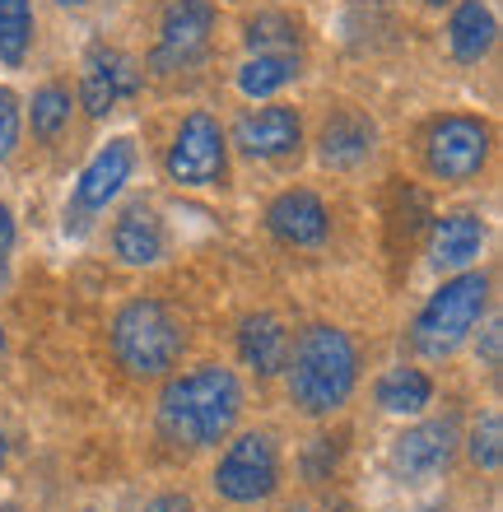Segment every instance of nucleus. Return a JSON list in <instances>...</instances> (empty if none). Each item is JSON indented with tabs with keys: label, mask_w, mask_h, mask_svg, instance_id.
<instances>
[{
	"label": "nucleus",
	"mask_w": 503,
	"mask_h": 512,
	"mask_svg": "<svg viewBox=\"0 0 503 512\" xmlns=\"http://www.w3.org/2000/svg\"><path fill=\"white\" fill-rule=\"evenodd\" d=\"M243 410V387L229 368L201 364L177 378L159 396V433L177 447H210L233 429Z\"/></svg>",
	"instance_id": "obj_1"
},
{
	"label": "nucleus",
	"mask_w": 503,
	"mask_h": 512,
	"mask_svg": "<svg viewBox=\"0 0 503 512\" xmlns=\"http://www.w3.org/2000/svg\"><path fill=\"white\" fill-rule=\"evenodd\" d=\"M354 378H359L354 340L340 326H308L294 350V364H289L294 405H303L308 415H331L354 391Z\"/></svg>",
	"instance_id": "obj_2"
},
{
	"label": "nucleus",
	"mask_w": 503,
	"mask_h": 512,
	"mask_svg": "<svg viewBox=\"0 0 503 512\" xmlns=\"http://www.w3.org/2000/svg\"><path fill=\"white\" fill-rule=\"evenodd\" d=\"M112 354L131 378H164L182 359V331L164 303L136 298L112 317Z\"/></svg>",
	"instance_id": "obj_3"
},
{
	"label": "nucleus",
	"mask_w": 503,
	"mask_h": 512,
	"mask_svg": "<svg viewBox=\"0 0 503 512\" xmlns=\"http://www.w3.org/2000/svg\"><path fill=\"white\" fill-rule=\"evenodd\" d=\"M485 303H490V280H485V275L471 270V275L448 280L424 303L420 317H415V350H420L424 359H448V354L471 336V326L480 322Z\"/></svg>",
	"instance_id": "obj_4"
},
{
	"label": "nucleus",
	"mask_w": 503,
	"mask_h": 512,
	"mask_svg": "<svg viewBox=\"0 0 503 512\" xmlns=\"http://www.w3.org/2000/svg\"><path fill=\"white\" fill-rule=\"evenodd\" d=\"M229 173V145L210 112H191L168 145V177L182 187H219Z\"/></svg>",
	"instance_id": "obj_5"
},
{
	"label": "nucleus",
	"mask_w": 503,
	"mask_h": 512,
	"mask_svg": "<svg viewBox=\"0 0 503 512\" xmlns=\"http://www.w3.org/2000/svg\"><path fill=\"white\" fill-rule=\"evenodd\" d=\"M424 159L443 182H471L490 159V126L476 117H443L424 140Z\"/></svg>",
	"instance_id": "obj_6"
},
{
	"label": "nucleus",
	"mask_w": 503,
	"mask_h": 512,
	"mask_svg": "<svg viewBox=\"0 0 503 512\" xmlns=\"http://www.w3.org/2000/svg\"><path fill=\"white\" fill-rule=\"evenodd\" d=\"M280 480V461L266 433H243L238 443L224 452V461L215 466V489L229 503H261L275 494Z\"/></svg>",
	"instance_id": "obj_7"
},
{
	"label": "nucleus",
	"mask_w": 503,
	"mask_h": 512,
	"mask_svg": "<svg viewBox=\"0 0 503 512\" xmlns=\"http://www.w3.org/2000/svg\"><path fill=\"white\" fill-rule=\"evenodd\" d=\"M210 28H215V5L210 0H173L164 10V24H159V42L150 52L154 70H187L201 61L205 42H210Z\"/></svg>",
	"instance_id": "obj_8"
},
{
	"label": "nucleus",
	"mask_w": 503,
	"mask_h": 512,
	"mask_svg": "<svg viewBox=\"0 0 503 512\" xmlns=\"http://www.w3.org/2000/svg\"><path fill=\"white\" fill-rule=\"evenodd\" d=\"M136 66L126 61L122 52H112V47H94V52L84 56V80H80V98L89 117H108L122 98L136 94Z\"/></svg>",
	"instance_id": "obj_9"
},
{
	"label": "nucleus",
	"mask_w": 503,
	"mask_h": 512,
	"mask_svg": "<svg viewBox=\"0 0 503 512\" xmlns=\"http://www.w3.org/2000/svg\"><path fill=\"white\" fill-rule=\"evenodd\" d=\"M233 140L247 159H285L303 140V122L294 108H257L233 126Z\"/></svg>",
	"instance_id": "obj_10"
},
{
	"label": "nucleus",
	"mask_w": 503,
	"mask_h": 512,
	"mask_svg": "<svg viewBox=\"0 0 503 512\" xmlns=\"http://www.w3.org/2000/svg\"><path fill=\"white\" fill-rule=\"evenodd\" d=\"M452 443H457L452 419H434V424L406 429L392 447L396 475H406V480H429V475H438L452 461Z\"/></svg>",
	"instance_id": "obj_11"
},
{
	"label": "nucleus",
	"mask_w": 503,
	"mask_h": 512,
	"mask_svg": "<svg viewBox=\"0 0 503 512\" xmlns=\"http://www.w3.org/2000/svg\"><path fill=\"white\" fill-rule=\"evenodd\" d=\"M266 224L280 243L289 247H317L322 238L331 233V215L327 205L317 201L313 191H285V196H275L271 210H266Z\"/></svg>",
	"instance_id": "obj_12"
},
{
	"label": "nucleus",
	"mask_w": 503,
	"mask_h": 512,
	"mask_svg": "<svg viewBox=\"0 0 503 512\" xmlns=\"http://www.w3.org/2000/svg\"><path fill=\"white\" fill-rule=\"evenodd\" d=\"M136 168V149L131 140H112L108 149H98L94 163L80 173V187H75V210H103V205L126 187V177Z\"/></svg>",
	"instance_id": "obj_13"
},
{
	"label": "nucleus",
	"mask_w": 503,
	"mask_h": 512,
	"mask_svg": "<svg viewBox=\"0 0 503 512\" xmlns=\"http://www.w3.org/2000/svg\"><path fill=\"white\" fill-rule=\"evenodd\" d=\"M322 163L327 168H359V163H368V154H373V145H378V126L368 122L364 112L354 108H340L336 117H327V126H322Z\"/></svg>",
	"instance_id": "obj_14"
},
{
	"label": "nucleus",
	"mask_w": 503,
	"mask_h": 512,
	"mask_svg": "<svg viewBox=\"0 0 503 512\" xmlns=\"http://www.w3.org/2000/svg\"><path fill=\"white\" fill-rule=\"evenodd\" d=\"M485 247V224L476 215H448L429 233V261L438 270H466Z\"/></svg>",
	"instance_id": "obj_15"
},
{
	"label": "nucleus",
	"mask_w": 503,
	"mask_h": 512,
	"mask_svg": "<svg viewBox=\"0 0 503 512\" xmlns=\"http://www.w3.org/2000/svg\"><path fill=\"white\" fill-rule=\"evenodd\" d=\"M238 354L257 373H280L289 364V331L280 326V317H271V312L247 317L243 331H238Z\"/></svg>",
	"instance_id": "obj_16"
},
{
	"label": "nucleus",
	"mask_w": 503,
	"mask_h": 512,
	"mask_svg": "<svg viewBox=\"0 0 503 512\" xmlns=\"http://www.w3.org/2000/svg\"><path fill=\"white\" fill-rule=\"evenodd\" d=\"M112 247H117V256H122L126 266H154V261L164 256V229H159L154 210L131 205V210L117 219V229H112Z\"/></svg>",
	"instance_id": "obj_17"
},
{
	"label": "nucleus",
	"mask_w": 503,
	"mask_h": 512,
	"mask_svg": "<svg viewBox=\"0 0 503 512\" xmlns=\"http://www.w3.org/2000/svg\"><path fill=\"white\" fill-rule=\"evenodd\" d=\"M494 14L480 5V0H466V5H457V14H452L448 24V42H452V56L457 61H480V56L494 47Z\"/></svg>",
	"instance_id": "obj_18"
},
{
	"label": "nucleus",
	"mask_w": 503,
	"mask_h": 512,
	"mask_svg": "<svg viewBox=\"0 0 503 512\" xmlns=\"http://www.w3.org/2000/svg\"><path fill=\"white\" fill-rule=\"evenodd\" d=\"M299 75V52H261L238 70V89L247 98H271L275 89H285Z\"/></svg>",
	"instance_id": "obj_19"
},
{
	"label": "nucleus",
	"mask_w": 503,
	"mask_h": 512,
	"mask_svg": "<svg viewBox=\"0 0 503 512\" xmlns=\"http://www.w3.org/2000/svg\"><path fill=\"white\" fill-rule=\"evenodd\" d=\"M434 396V382L424 378L420 368H392L387 378L378 382V401L392 410V415H420Z\"/></svg>",
	"instance_id": "obj_20"
},
{
	"label": "nucleus",
	"mask_w": 503,
	"mask_h": 512,
	"mask_svg": "<svg viewBox=\"0 0 503 512\" xmlns=\"http://www.w3.org/2000/svg\"><path fill=\"white\" fill-rule=\"evenodd\" d=\"M28 38H33V10L28 0H0V61L24 66Z\"/></svg>",
	"instance_id": "obj_21"
},
{
	"label": "nucleus",
	"mask_w": 503,
	"mask_h": 512,
	"mask_svg": "<svg viewBox=\"0 0 503 512\" xmlns=\"http://www.w3.org/2000/svg\"><path fill=\"white\" fill-rule=\"evenodd\" d=\"M247 47L252 52H299V28L285 14H257L247 24Z\"/></svg>",
	"instance_id": "obj_22"
},
{
	"label": "nucleus",
	"mask_w": 503,
	"mask_h": 512,
	"mask_svg": "<svg viewBox=\"0 0 503 512\" xmlns=\"http://www.w3.org/2000/svg\"><path fill=\"white\" fill-rule=\"evenodd\" d=\"M70 122V94L61 84H47L33 94V135L38 140H56V135L66 131Z\"/></svg>",
	"instance_id": "obj_23"
},
{
	"label": "nucleus",
	"mask_w": 503,
	"mask_h": 512,
	"mask_svg": "<svg viewBox=\"0 0 503 512\" xmlns=\"http://www.w3.org/2000/svg\"><path fill=\"white\" fill-rule=\"evenodd\" d=\"M471 461H476L480 471H499V461H503V419L494 415H485L471 429Z\"/></svg>",
	"instance_id": "obj_24"
},
{
	"label": "nucleus",
	"mask_w": 503,
	"mask_h": 512,
	"mask_svg": "<svg viewBox=\"0 0 503 512\" xmlns=\"http://www.w3.org/2000/svg\"><path fill=\"white\" fill-rule=\"evenodd\" d=\"M331 471H336V443H331V438H313L308 452H303V480H308V485H322Z\"/></svg>",
	"instance_id": "obj_25"
},
{
	"label": "nucleus",
	"mask_w": 503,
	"mask_h": 512,
	"mask_svg": "<svg viewBox=\"0 0 503 512\" xmlns=\"http://www.w3.org/2000/svg\"><path fill=\"white\" fill-rule=\"evenodd\" d=\"M14 145H19V98L0 84V163L14 154Z\"/></svg>",
	"instance_id": "obj_26"
},
{
	"label": "nucleus",
	"mask_w": 503,
	"mask_h": 512,
	"mask_svg": "<svg viewBox=\"0 0 503 512\" xmlns=\"http://www.w3.org/2000/svg\"><path fill=\"white\" fill-rule=\"evenodd\" d=\"M145 512H191V499L187 494H164V499H154Z\"/></svg>",
	"instance_id": "obj_27"
},
{
	"label": "nucleus",
	"mask_w": 503,
	"mask_h": 512,
	"mask_svg": "<svg viewBox=\"0 0 503 512\" xmlns=\"http://www.w3.org/2000/svg\"><path fill=\"white\" fill-rule=\"evenodd\" d=\"M14 247V215H10V205H0V256Z\"/></svg>",
	"instance_id": "obj_28"
},
{
	"label": "nucleus",
	"mask_w": 503,
	"mask_h": 512,
	"mask_svg": "<svg viewBox=\"0 0 503 512\" xmlns=\"http://www.w3.org/2000/svg\"><path fill=\"white\" fill-rule=\"evenodd\" d=\"M485 359H490V364H499V322L485 331Z\"/></svg>",
	"instance_id": "obj_29"
},
{
	"label": "nucleus",
	"mask_w": 503,
	"mask_h": 512,
	"mask_svg": "<svg viewBox=\"0 0 503 512\" xmlns=\"http://www.w3.org/2000/svg\"><path fill=\"white\" fill-rule=\"evenodd\" d=\"M5 280H10V266H5V256H0V289H5Z\"/></svg>",
	"instance_id": "obj_30"
},
{
	"label": "nucleus",
	"mask_w": 503,
	"mask_h": 512,
	"mask_svg": "<svg viewBox=\"0 0 503 512\" xmlns=\"http://www.w3.org/2000/svg\"><path fill=\"white\" fill-rule=\"evenodd\" d=\"M327 512H354V508H350V503H336V508H327Z\"/></svg>",
	"instance_id": "obj_31"
},
{
	"label": "nucleus",
	"mask_w": 503,
	"mask_h": 512,
	"mask_svg": "<svg viewBox=\"0 0 503 512\" xmlns=\"http://www.w3.org/2000/svg\"><path fill=\"white\" fill-rule=\"evenodd\" d=\"M0 466H5V433H0Z\"/></svg>",
	"instance_id": "obj_32"
},
{
	"label": "nucleus",
	"mask_w": 503,
	"mask_h": 512,
	"mask_svg": "<svg viewBox=\"0 0 503 512\" xmlns=\"http://www.w3.org/2000/svg\"><path fill=\"white\" fill-rule=\"evenodd\" d=\"M61 5H84V0H61Z\"/></svg>",
	"instance_id": "obj_33"
},
{
	"label": "nucleus",
	"mask_w": 503,
	"mask_h": 512,
	"mask_svg": "<svg viewBox=\"0 0 503 512\" xmlns=\"http://www.w3.org/2000/svg\"><path fill=\"white\" fill-rule=\"evenodd\" d=\"M429 5H448V0H429Z\"/></svg>",
	"instance_id": "obj_34"
},
{
	"label": "nucleus",
	"mask_w": 503,
	"mask_h": 512,
	"mask_svg": "<svg viewBox=\"0 0 503 512\" xmlns=\"http://www.w3.org/2000/svg\"><path fill=\"white\" fill-rule=\"evenodd\" d=\"M0 350H5V331H0Z\"/></svg>",
	"instance_id": "obj_35"
},
{
	"label": "nucleus",
	"mask_w": 503,
	"mask_h": 512,
	"mask_svg": "<svg viewBox=\"0 0 503 512\" xmlns=\"http://www.w3.org/2000/svg\"><path fill=\"white\" fill-rule=\"evenodd\" d=\"M0 512H14V508H0Z\"/></svg>",
	"instance_id": "obj_36"
},
{
	"label": "nucleus",
	"mask_w": 503,
	"mask_h": 512,
	"mask_svg": "<svg viewBox=\"0 0 503 512\" xmlns=\"http://www.w3.org/2000/svg\"><path fill=\"white\" fill-rule=\"evenodd\" d=\"M289 512H303V508H289Z\"/></svg>",
	"instance_id": "obj_37"
}]
</instances>
